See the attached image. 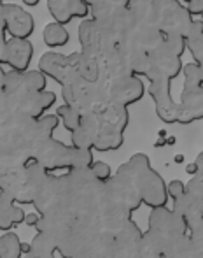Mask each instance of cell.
<instances>
[{
	"label": "cell",
	"instance_id": "obj_1",
	"mask_svg": "<svg viewBox=\"0 0 203 258\" xmlns=\"http://www.w3.org/2000/svg\"><path fill=\"white\" fill-rule=\"evenodd\" d=\"M107 186L132 214L142 204L156 209L168 202L165 179L154 170L146 153H135L128 162L119 165L107 181Z\"/></svg>",
	"mask_w": 203,
	"mask_h": 258
},
{
	"label": "cell",
	"instance_id": "obj_2",
	"mask_svg": "<svg viewBox=\"0 0 203 258\" xmlns=\"http://www.w3.org/2000/svg\"><path fill=\"white\" fill-rule=\"evenodd\" d=\"M144 235L158 249L161 258L177 251L189 241L184 221L168 206L151 209L147 218V232H144Z\"/></svg>",
	"mask_w": 203,
	"mask_h": 258
},
{
	"label": "cell",
	"instance_id": "obj_3",
	"mask_svg": "<svg viewBox=\"0 0 203 258\" xmlns=\"http://www.w3.org/2000/svg\"><path fill=\"white\" fill-rule=\"evenodd\" d=\"M32 160L37 162L49 174H53L56 170L67 172V170L74 169H88L95 162V156H93V151L77 150V148L68 146V144H63L61 141L51 137L35 148Z\"/></svg>",
	"mask_w": 203,
	"mask_h": 258
},
{
	"label": "cell",
	"instance_id": "obj_4",
	"mask_svg": "<svg viewBox=\"0 0 203 258\" xmlns=\"http://www.w3.org/2000/svg\"><path fill=\"white\" fill-rule=\"evenodd\" d=\"M172 211L184 221L191 241L203 244V172L194 174L186 183L184 194L173 201Z\"/></svg>",
	"mask_w": 203,
	"mask_h": 258
},
{
	"label": "cell",
	"instance_id": "obj_5",
	"mask_svg": "<svg viewBox=\"0 0 203 258\" xmlns=\"http://www.w3.org/2000/svg\"><path fill=\"white\" fill-rule=\"evenodd\" d=\"M93 116L98 121V137L93 151L105 153V151L119 150L125 144V132L130 123L128 109L109 102Z\"/></svg>",
	"mask_w": 203,
	"mask_h": 258
},
{
	"label": "cell",
	"instance_id": "obj_6",
	"mask_svg": "<svg viewBox=\"0 0 203 258\" xmlns=\"http://www.w3.org/2000/svg\"><path fill=\"white\" fill-rule=\"evenodd\" d=\"M184 88L180 93L179 114L177 123L179 125H191L203 118V65L189 61L182 63Z\"/></svg>",
	"mask_w": 203,
	"mask_h": 258
},
{
	"label": "cell",
	"instance_id": "obj_7",
	"mask_svg": "<svg viewBox=\"0 0 203 258\" xmlns=\"http://www.w3.org/2000/svg\"><path fill=\"white\" fill-rule=\"evenodd\" d=\"M63 104L74 107L81 116L95 114L98 109L109 104V79L102 76L95 83H75V85L61 86Z\"/></svg>",
	"mask_w": 203,
	"mask_h": 258
},
{
	"label": "cell",
	"instance_id": "obj_8",
	"mask_svg": "<svg viewBox=\"0 0 203 258\" xmlns=\"http://www.w3.org/2000/svg\"><path fill=\"white\" fill-rule=\"evenodd\" d=\"M193 21L184 4L179 0H151V25L163 35L186 37Z\"/></svg>",
	"mask_w": 203,
	"mask_h": 258
},
{
	"label": "cell",
	"instance_id": "obj_9",
	"mask_svg": "<svg viewBox=\"0 0 203 258\" xmlns=\"http://www.w3.org/2000/svg\"><path fill=\"white\" fill-rule=\"evenodd\" d=\"M44 90H48V79L39 69L37 71L28 69L25 72L6 71L4 74V95L14 105V109H16L18 102L27 95L41 93Z\"/></svg>",
	"mask_w": 203,
	"mask_h": 258
},
{
	"label": "cell",
	"instance_id": "obj_10",
	"mask_svg": "<svg viewBox=\"0 0 203 258\" xmlns=\"http://www.w3.org/2000/svg\"><path fill=\"white\" fill-rule=\"evenodd\" d=\"M75 61H77V51L70 54L48 51L39 60V71L46 76V79H53L60 86H68L81 83L75 71Z\"/></svg>",
	"mask_w": 203,
	"mask_h": 258
},
{
	"label": "cell",
	"instance_id": "obj_11",
	"mask_svg": "<svg viewBox=\"0 0 203 258\" xmlns=\"http://www.w3.org/2000/svg\"><path fill=\"white\" fill-rule=\"evenodd\" d=\"M182 72V58L170 56L161 49L154 48L147 53V71L144 78L152 81H170L177 79Z\"/></svg>",
	"mask_w": 203,
	"mask_h": 258
},
{
	"label": "cell",
	"instance_id": "obj_12",
	"mask_svg": "<svg viewBox=\"0 0 203 258\" xmlns=\"http://www.w3.org/2000/svg\"><path fill=\"white\" fill-rule=\"evenodd\" d=\"M146 95V85L137 76L112 79L109 81V102L128 109L132 104H137Z\"/></svg>",
	"mask_w": 203,
	"mask_h": 258
},
{
	"label": "cell",
	"instance_id": "obj_13",
	"mask_svg": "<svg viewBox=\"0 0 203 258\" xmlns=\"http://www.w3.org/2000/svg\"><path fill=\"white\" fill-rule=\"evenodd\" d=\"M2 20L6 34L11 39H28L35 32L34 16L18 4H4Z\"/></svg>",
	"mask_w": 203,
	"mask_h": 258
},
{
	"label": "cell",
	"instance_id": "obj_14",
	"mask_svg": "<svg viewBox=\"0 0 203 258\" xmlns=\"http://www.w3.org/2000/svg\"><path fill=\"white\" fill-rule=\"evenodd\" d=\"M149 97L156 105V114L163 123L173 125L177 123V114H179V105L172 97V83L170 81H152L149 83Z\"/></svg>",
	"mask_w": 203,
	"mask_h": 258
},
{
	"label": "cell",
	"instance_id": "obj_15",
	"mask_svg": "<svg viewBox=\"0 0 203 258\" xmlns=\"http://www.w3.org/2000/svg\"><path fill=\"white\" fill-rule=\"evenodd\" d=\"M34 58V44L28 39H7L4 46L2 65L9 67V71L25 72L28 71Z\"/></svg>",
	"mask_w": 203,
	"mask_h": 258
},
{
	"label": "cell",
	"instance_id": "obj_16",
	"mask_svg": "<svg viewBox=\"0 0 203 258\" xmlns=\"http://www.w3.org/2000/svg\"><path fill=\"white\" fill-rule=\"evenodd\" d=\"M49 14L53 21L60 25H68L74 18H88L89 9L82 0H48Z\"/></svg>",
	"mask_w": 203,
	"mask_h": 258
},
{
	"label": "cell",
	"instance_id": "obj_17",
	"mask_svg": "<svg viewBox=\"0 0 203 258\" xmlns=\"http://www.w3.org/2000/svg\"><path fill=\"white\" fill-rule=\"evenodd\" d=\"M54 102H56V93L44 90L41 93H32V95L21 99L16 105V111L20 114L28 116V118L39 119L48 112V109L53 107Z\"/></svg>",
	"mask_w": 203,
	"mask_h": 258
},
{
	"label": "cell",
	"instance_id": "obj_18",
	"mask_svg": "<svg viewBox=\"0 0 203 258\" xmlns=\"http://www.w3.org/2000/svg\"><path fill=\"white\" fill-rule=\"evenodd\" d=\"M96 137H98V121H96V118L93 114H84L81 116L79 126L70 134V146L77 148V150L93 151Z\"/></svg>",
	"mask_w": 203,
	"mask_h": 258
},
{
	"label": "cell",
	"instance_id": "obj_19",
	"mask_svg": "<svg viewBox=\"0 0 203 258\" xmlns=\"http://www.w3.org/2000/svg\"><path fill=\"white\" fill-rule=\"evenodd\" d=\"M27 213L13 201L7 191H0V230L11 232L14 227L25 223Z\"/></svg>",
	"mask_w": 203,
	"mask_h": 258
},
{
	"label": "cell",
	"instance_id": "obj_20",
	"mask_svg": "<svg viewBox=\"0 0 203 258\" xmlns=\"http://www.w3.org/2000/svg\"><path fill=\"white\" fill-rule=\"evenodd\" d=\"M75 71L82 83H95L104 76L102 60L96 54L77 51V61H75Z\"/></svg>",
	"mask_w": 203,
	"mask_h": 258
},
{
	"label": "cell",
	"instance_id": "obj_21",
	"mask_svg": "<svg viewBox=\"0 0 203 258\" xmlns=\"http://www.w3.org/2000/svg\"><path fill=\"white\" fill-rule=\"evenodd\" d=\"M77 37H79V44H81V49H79V51L100 56L98 28H96V23L91 20V18H84V20L79 23Z\"/></svg>",
	"mask_w": 203,
	"mask_h": 258
},
{
	"label": "cell",
	"instance_id": "obj_22",
	"mask_svg": "<svg viewBox=\"0 0 203 258\" xmlns=\"http://www.w3.org/2000/svg\"><path fill=\"white\" fill-rule=\"evenodd\" d=\"M184 42H186V49H189L194 63L203 65V21L201 20L193 21L186 37H184Z\"/></svg>",
	"mask_w": 203,
	"mask_h": 258
},
{
	"label": "cell",
	"instance_id": "obj_23",
	"mask_svg": "<svg viewBox=\"0 0 203 258\" xmlns=\"http://www.w3.org/2000/svg\"><path fill=\"white\" fill-rule=\"evenodd\" d=\"M42 39H44L46 46H49L51 49L61 48V46L68 44L70 34H68L65 25H60V23H56V21H51V23H48L44 27V30H42Z\"/></svg>",
	"mask_w": 203,
	"mask_h": 258
},
{
	"label": "cell",
	"instance_id": "obj_24",
	"mask_svg": "<svg viewBox=\"0 0 203 258\" xmlns=\"http://www.w3.org/2000/svg\"><path fill=\"white\" fill-rule=\"evenodd\" d=\"M21 239L16 232H4L0 235V258H21Z\"/></svg>",
	"mask_w": 203,
	"mask_h": 258
},
{
	"label": "cell",
	"instance_id": "obj_25",
	"mask_svg": "<svg viewBox=\"0 0 203 258\" xmlns=\"http://www.w3.org/2000/svg\"><path fill=\"white\" fill-rule=\"evenodd\" d=\"M56 255V244L51 237L44 234H39L32 239L30 242V253L28 256L30 258H46V256H53Z\"/></svg>",
	"mask_w": 203,
	"mask_h": 258
},
{
	"label": "cell",
	"instance_id": "obj_26",
	"mask_svg": "<svg viewBox=\"0 0 203 258\" xmlns=\"http://www.w3.org/2000/svg\"><path fill=\"white\" fill-rule=\"evenodd\" d=\"M156 48L161 49L163 53L170 54V56L182 58L184 51H186V42H184V37H180V35H163L161 42Z\"/></svg>",
	"mask_w": 203,
	"mask_h": 258
},
{
	"label": "cell",
	"instance_id": "obj_27",
	"mask_svg": "<svg viewBox=\"0 0 203 258\" xmlns=\"http://www.w3.org/2000/svg\"><path fill=\"white\" fill-rule=\"evenodd\" d=\"M56 118H58V121L65 126V130H68L70 134L74 132L79 126V123H81V114H79L74 107H70V105H67V104H61L60 107L56 109Z\"/></svg>",
	"mask_w": 203,
	"mask_h": 258
},
{
	"label": "cell",
	"instance_id": "obj_28",
	"mask_svg": "<svg viewBox=\"0 0 203 258\" xmlns=\"http://www.w3.org/2000/svg\"><path fill=\"white\" fill-rule=\"evenodd\" d=\"M89 170L93 172V176L96 177L102 183H107L109 179L112 177V169L109 163L102 162V160H95V162L89 165Z\"/></svg>",
	"mask_w": 203,
	"mask_h": 258
},
{
	"label": "cell",
	"instance_id": "obj_29",
	"mask_svg": "<svg viewBox=\"0 0 203 258\" xmlns=\"http://www.w3.org/2000/svg\"><path fill=\"white\" fill-rule=\"evenodd\" d=\"M184 188H186V183H182L180 179H173L170 183H166V195H168V199L175 201L184 194Z\"/></svg>",
	"mask_w": 203,
	"mask_h": 258
},
{
	"label": "cell",
	"instance_id": "obj_30",
	"mask_svg": "<svg viewBox=\"0 0 203 258\" xmlns=\"http://www.w3.org/2000/svg\"><path fill=\"white\" fill-rule=\"evenodd\" d=\"M184 7H186V11L189 13L191 18L201 16V13H203V0H191V2H187Z\"/></svg>",
	"mask_w": 203,
	"mask_h": 258
},
{
	"label": "cell",
	"instance_id": "obj_31",
	"mask_svg": "<svg viewBox=\"0 0 203 258\" xmlns=\"http://www.w3.org/2000/svg\"><path fill=\"white\" fill-rule=\"evenodd\" d=\"M39 221V214L37 213H27V216H25V223L28 225V227H35Z\"/></svg>",
	"mask_w": 203,
	"mask_h": 258
},
{
	"label": "cell",
	"instance_id": "obj_32",
	"mask_svg": "<svg viewBox=\"0 0 203 258\" xmlns=\"http://www.w3.org/2000/svg\"><path fill=\"white\" fill-rule=\"evenodd\" d=\"M109 2H111L112 7H116V9H123V7H128L130 0H109Z\"/></svg>",
	"mask_w": 203,
	"mask_h": 258
},
{
	"label": "cell",
	"instance_id": "obj_33",
	"mask_svg": "<svg viewBox=\"0 0 203 258\" xmlns=\"http://www.w3.org/2000/svg\"><path fill=\"white\" fill-rule=\"evenodd\" d=\"M186 172L189 174L191 177H193L194 174H198V172H200V170L196 169V165H194V162H193V163H187V165H186Z\"/></svg>",
	"mask_w": 203,
	"mask_h": 258
},
{
	"label": "cell",
	"instance_id": "obj_34",
	"mask_svg": "<svg viewBox=\"0 0 203 258\" xmlns=\"http://www.w3.org/2000/svg\"><path fill=\"white\" fill-rule=\"evenodd\" d=\"M194 165H196V169L203 172V153H200L196 156V160H194Z\"/></svg>",
	"mask_w": 203,
	"mask_h": 258
},
{
	"label": "cell",
	"instance_id": "obj_35",
	"mask_svg": "<svg viewBox=\"0 0 203 258\" xmlns=\"http://www.w3.org/2000/svg\"><path fill=\"white\" fill-rule=\"evenodd\" d=\"M4 74H6V71L0 72V102H2L4 97H6L4 95Z\"/></svg>",
	"mask_w": 203,
	"mask_h": 258
},
{
	"label": "cell",
	"instance_id": "obj_36",
	"mask_svg": "<svg viewBox=\"0 0 203 258\" xmlns=\"http://www.w3.org/2000/svg\"><path fill=\"white\" fill-rule=\"evenodd\" d=\"M39 2H41V0H23V4L27 7H35V6H39Z\"/></svg>",
	"mask_w": 203,
	"mask_h": 258
},
{
	"label": "cell",
	"instance_id": "obj_37",
	"mask_svg": "<svg viewBox=\"0 0 203 258\" xmlns=\"http://www.w3.org/2000/svg\"><path fill=\"white\" fill-rule=\"evenodd\" d=\"M82 2H84L86 6H88V9H89V7H91L93 4H96V2H98V0H82Z\"/></svg>",
	"mask_w": 203,
	"mask_h": 258
},
{
	"label": "cell",
	"instance_id": "obj_38",
	"mask_svg": "<svg viewBox=\"0 0 203 258\" xmlns=\"http://www.w3.org/2000/svg\"><path fill=\"white\" fill-rule=\"evenodd\" d=\"M21 258H30V256H28V255H23V256H21Z\"/></svg>",
	"mask_w": 203,
	"mask_h": 258
},
{
	"label": "cell",
	"instance_id": "obj_39",
	"mask_svg": "<svg viewBox=\"0 0 203 258\" xmlns=\"http://www.w3.org/2000/svg\"><path fill=\"white\" fill-rule=\"evenodd\" d=\"M46 258H58V256H54V255H53V256H46Z\"/></svg>",
	"mask_w": 203,
	"mask_h": 258
},
{
	"label": "cell",
	"instance_id": "obj_40",
	"mask_svg": "<svg viewBox=\"0 0 203 258\" xmlns=\"http://www.w3.org/2000/svg\"><path fill=\"white\" fill-rule=\"evenodd\" d=\"M182 2H186V4H187V2H191V0H182Z\"/></svg>",
	"mask_w": 203,
	"mask_h": 258
}]
</instances>
